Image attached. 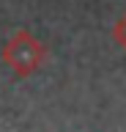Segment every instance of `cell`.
I'll use <instances>...</instances> for the list:
<instances>
[{
  "label": "cell",
  "instance_id": "cell-1",
  "mask_svg": "<svg viewBox=\"0 0 126 132\" xmlns=\"http://www.w3.org/2000/svg\"><path fill=\"white\" fill-rule=\"evenodd\" d=\"M3 58H6V63L17 74H33L36 69L44 63L47 50H44L41 41H36L27 30H19V33H14V39L6 44Z\"/></svg>",
  "mask_w": 126,
  "mask_h": 132
},
{
  "label": "cell",
  "instance_id": "cell-2",
  "mask_svg": "<svg viewBox=\"0 0 126 132\" xmlns=\"http://www.w3.org/2000/svg\"><path fill=\"white\" fill-rule=\"evenodd\" d=\"M112 36H115V41H118V44H121V47L126 50V14H123V16H121V19L115 22V28H112Z\"/></svg>",
  "mask_w": 126,
  "mask_h": 132
}]
</instances>
